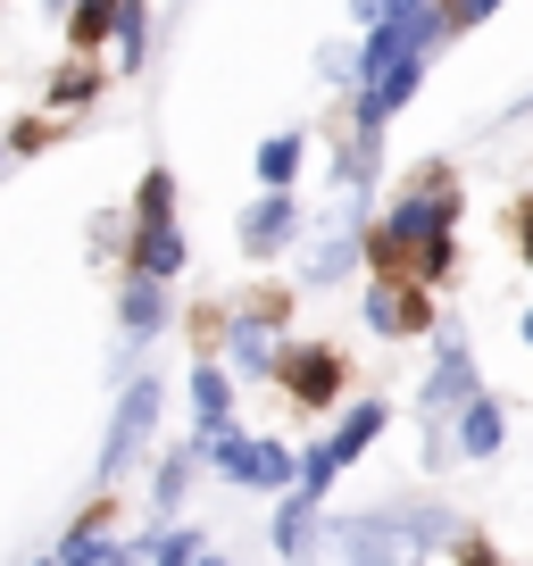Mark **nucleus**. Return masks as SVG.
Returning a JSON list of instances; mask_svg holds the SVG:
<instances>
[{"mask_svg":"<svg viewBox=\"0 0 533 566\" xmlns=\"http://www.w3.org/2000/svg\"><path fill=\"white\" fill-rule=\"evenodd\" d=\"M409 525H426V516H342V525H325V558L334 566H391L409 542H426Z\"/></svg>","mask_w":533,"mask_h":566,"instance_id":"obj_1","label":"nucleus"},{"mask_svg":"<svg viewBox=\"0 0 533 566\" xmlns=\"http://www.w3.org/2000/svg\"><path fill=\"white\" fill-rule=\"evenodd\" d=\"M275 375H284L292 408H325L342 391V358L325 350V342H301V350H275Z\"/></svg>","mask_w":533,"mask_h":566,"instance_id":"obj_2","label":"nucleus"},{"mask_svg":"<svg viewBox=\"0 0 533 566\" xmlns=\"http://www.w3.org/2000/svg\"><path fill=\"white\" fill-rule=\"evenodd\" d=\"M209 459L226 467L233 483H259V492H284V483H292V459H284L275 442H242V433H217Z\"/></svg>","mask_w":533,"mask_h":566,"instance_id":"obj_3","label":"nucleus"},{"mask_svg":"<svg viewBox=\"0 0 533 566\" xmlns=\"http://www.w3.org/2000/svg\"><path fill=\"white\" fill-rule=\"evenodd\" d=\"M150 424H159V384H134V391H125V408H117V424H108V450H101V475L108 483L125 475V459H134V442H143Z\"/></svg>","mask_w":533,"mask_h":566,"instance_id":"obj_4","label":"nucleus"},{"mask_svg":"<svg viewBox=\"0 0 533 566\" xmlns=\"http://www.w3.org/2000/svg\"><path fill=\"white\" fill-rule=\"evenodd\" d=\"M367 325L400 342V334H417V325H426V301H417V292H400V283H375V292H367Z\"/></svg>","mask_w":533,"mask_h":566,"instance_id":"obj_5","label":"nucleus"},{"mask_svg":"<svg viewBox=\"0 0 533 566\" xmlns=\"http://www.w3.org/2000/svg\"><path fill=\"white\" fill-rule=\"evenodd\" d=\"M184 266V233L176 226H143V242H134V275L143 283H167Z\"/></svg>","mask_w":533,"mask_h":566,"instance_id":"obj_6","label":"nucleus"},{"mask_svg":"<svg viewBox=\"0 0 533 566\" xmlns=\"http://www.w3.org/2000/svg\"><path fill=\"white\" fill-rule=\"evenodd\" d=\"M284 233H292V200H284V192H266L259 209L242 217V250H275Z\"/></svg>","mask_w":533,"mask_h":566,"instance_id":"obj_7","label":"nucleus"},{"mask_svg":"<svg viewBox=\"0 0 533 566\" xmlns=\"http://www.w3.org/2000/svg\"><path fill=\"white\" fill-rule=\"evenodd\" d=\"M192 417H200V442L226 433V375L217 367H192Z\"/></svg>","mask_w":533,"mask_h":566,"instance_id":"obj_8","label":"nucleus"},{"mask_svg":"<svg viewBox=\"0 0 533 566\" xmlns=\"http://www.w3.org/2000/svg\"><path fill=\"white\" fill-rule=\"evenodd\" d=\"M375 433H384V408H375V400H358L351 417H342V433H334V442H325V450H334V467H351L358 450L375 442Z\"/></svg>","mask_w":533,"mask_h":566,"instance_id":"obj_9","label":"nucleus"},{"mask_svg":"<svg viewBox=\"0 0 533 566\" xmlns=\"http://www.w3.org/2000/svg\"><path fill=\"white\" fill-rule=\"evenodd\" d=\"M459 450H467V459H492V450H500V408H492V400H467V417H459Z\"/></svg>","mask_w":533,"mask_h":566,"instance_id":"obj_10","label":"nucleus"},{"mask_svg":"<svg viewBox=\"0 0 533 566\" xmlns=\"http://www.w3.org/2000/svg\"><path fill=\"white\" fill-rule=\"evenodd\" d=\"M159 317H167L159 283H125V325H134V342H143V334H159Z\"/></svg>","mask_w":533,"mask_h":566,"instance_id":"obj_11","label":"nucleus"},{"mask_svg":"<svg viewBox=\"0 0 533 566\" xmlns=\"http://www.w3.org/2000/svg\"><path fill=\"white\" fill-rule=\"evenodd\" d=\"M351 266H358V242L334 233V242H317V259H309V283H334V275H351Z\"/></svg>","mask_w":533,"mask_h":566,"instance_id":"obj_12","label":"nucleus"},{"mask_svg":"<svg viewBox=\"0 0 533 566\" xmlns=\"http://www.w3.org/2000/svg\"><path fill=\"white\" fill-rule=\"evenodd\" d=\"M167 209H176V184H167V167H150V176H143V200H134V217H143V226H167Z\"/></svg>","mask_w":533,"mask_h":566,"instance_id":"obj_13","label":"nucleus"},{"mask_svg":"<svg viewBox=\"0 0 533 566\" xmlns=\"http://www.w3.org/2000/svg\"><path fill=\"white\" fill-rule=\"evenodd\" d=\"M292 167H301V142H292V134H275V142L259 150V176L275 184V192H284V184H292Z\"/></svg>","mask_w":533,"mask_h":566,"instance_id":"obj_14","label":"nucleus"},{"mask_svg":"<svg viewBox=\"0 0 533 566\" xmlns=\"http://www.w3.org/2000/svg\"><path fill=\"white\" fill-rule=\"evenodd\" d=\"M117 18H125V0H84V9H75V42H101Z\"/></svg>","mask_w":533,"mask_h":566,"instance_id":"obj_15","label":"nucleus"},{"mask_svg":"<svg viewBox=\"0 0 533 566\" xmlns=\"http://www.w3.org/2000/svg\"><path fill=\"white\" fill-rule=\"evenodd\" d=\"M143 34H150L143 0H125V18H117V51H125V67H143Z\"/></svg>","mask_w":533,"mask_h":566,"instance_id":"obj_16","label":"nucleus"},{"mask_svg":"<svg viewBox=\"0 0 533 566\" xmlns=\"http://www.w3.org/2000/svg\"><path fill=\"white\" fill-rule=\"evenodd\" d=\"M233 367H242V375H266V367H275V350H266L259 334H242V342H233Z\"/></svg>","mask_w":533,"mask_h":566,"instance_id":"obj_17","label":"nucleus"},{"mask_svg":"<svg viewBox=\"0 0 533 566\" xmlns=\"http://www.w3.org/2000/svg\"><path fill=\"white\" fill-rule=\"evenodd\" d=\"M192 549H200L192 533H167V542H159V566H192Z\"/></svg>","mask_w":533,"mask_h":566,"instance_id":"obj_18","label":"nucleus"},{"mask_svg":"<svg viewBox=\"0 0 533 566\" xmlns=\"http://www.w3.org/2000/svg\"><path fill=\"white\" fill-rule=\"evenodd\" d=\"M492 9H500V0H459V18H492Z\"/></svg>","mask_w":533,"mask_h":566,"instance_id":"obj_19","label":"nucleus"},{"mask_svg":"<svg viewBox=\"0 0 533 566\" xmlns=\"http://www.w3.org/2000/svg\"><path fill=\"white\" fill-rule=\"evenodd\" d=\"M467 566H500V558H492V549H475V542H467Z\"/></svg>","mask_w":533,"mask_h":566,"instance_id":"obj_20","label":"nucleus"},{"mask_svg":"<svg viewBox=\"0 0 533 566\" xmlns=\"http://www.w3.org/2000/svg\"><path fill=\"white\" fill-rule=\"evenodd\" d=\"M525 266H533V209H525Z\"/></svg>","mask_w":533,"mask_h":566,"instance_id":"obj_21","label":"nucleus"},{"mask_svg":"<svg viewBox=\"0 0 533 566\" xmlns=\"http://www.w3.org/2000/svg\"><path fill=\"white\" fill-rule=\"evenodd\" d=\"M108 566H134V549H108Z\"/></svg>","mask_w":533,"mask_h":566,"instance_id":"obj_22","label":"nucleus"},{"mask_svg":"<svg viewBox=\"0 0 533 566\" xmlns=\"http://www.w3.org/2000/svg\"><path fill=\"white\" fill-rule=\"evenodd\" d=\"M200 566H226V558H200Z\"/></svg>","mask_w":533,"mask_h":566,"instance_id":"obj_23","label":"nucleus"},{"mask_svg":"<svg viewBox=\"0 0 533 566\" xmlns=\"http://www.w3.org/2000/svg\"><path fill=\"white\" fill-rule=\"evenodd\" d=\"M525 342H533V317H525Z\"/></svg>","mask_w":533,"mask_h":566,"instance_id":"obj_24","label":"nucleus"},{"mask_svg":"<svg viewBox=\"0 0 533 566\" xmlns=\"http://www.w3.org/2000/svg\"><path fill=\"white\" fill-rule=\"evenodd\" d=\"M42 566H59V558H42Z\"/></svg>","mask_w":533,"mask_h":566,"instance_id":"obj_25","label":"nucleus"}]
</instances>
